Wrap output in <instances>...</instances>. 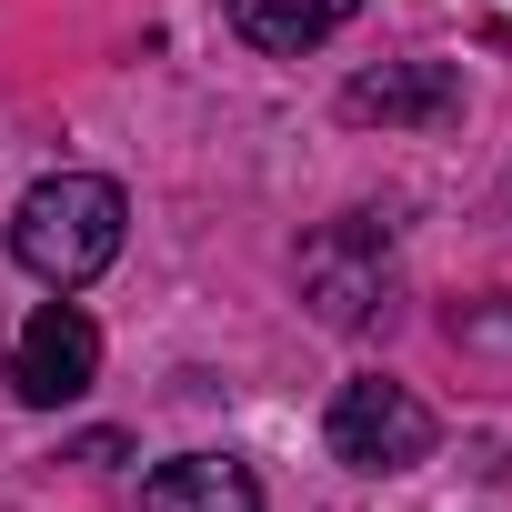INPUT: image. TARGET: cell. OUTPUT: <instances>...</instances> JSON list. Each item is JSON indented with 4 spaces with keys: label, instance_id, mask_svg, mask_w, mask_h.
<instances>
[{
    "label": "cell",
    "instance_id": "7",
    "mask_svg": "<svg viewBox=\"0 0 512 512\" xmlns=\"http://www.w3.org/2000/svg\"><path fill=\"white\" fill-rule=\"evenodd\" d=\"M352 11H362V0H231V31H241L251 51H272V61H302V51H322Z\"/></svg>",
    "mask_w": 512,
    "mask_h": 512
},
{
    "label": "cell",
    "instance_id": "3",
    "mask_svg": "<svg viewBox=\"0 0 512 512\" xmlns=\"http://www.w3.org/2000/svg\"><path fill=\"white\" fill-rule=\"evenodd\" d=\"M322 442L352 472H412L432 452V402L412 382H392V372H352L332 392V412H322Z\"/></svg>",
    "mask_w": 512,
    "mask_h": 512
},
{
    "label": "cell",
    "instance_id": "4",
    "mask_svg": "<svg viewBox=\"0 0 512 512\" xmlns=\"http://www.w3.org/2000/svg\"><path fill=\"white\" fill-rule=\"evenodd\" d=\"M101 382V322L81 312V302H41L31 322H21V342H11V392L31 402V412H61V402H81Z\"/></svg>",
    "mask_w": 512,
    "mask_h": 512
},
{
    "label": "cell",
    "instance_id": "2",
    "mask_svg": "<svg viewBox=\"0 0 512 512\" xmlns=\"http://www.w3.org/2000/svg\"><path fill=\"white\" fill-rule=\"evenodd\" d=\"M292 282H302V302H312L322 332H372V322L392 312V292H402L392 221H372V211H332V221L292 251Z\"/></svg>",
    "mask_w": 512,
    "mask_h": 512
},
{
    "label": "cell",
    "instance_id": "5",
    "mask_svg": "<svg viewBox=\"0 0 512 512\" xmlns=\"http://www.w3.org/2000/svg\"><path fill=\"white\" fill-rule=\"evenodd\" d=\"M342 121L382 131H452L462 121V71L452 61H372L342 81Z\"/></svg>",
    "mask_w": 512,
    "mask_h": 512
},
{
    "label": "cell",
    "instance_id": "8",
    "mask_svg": "<svg viewBox=\"0 0 512 512\" xmlns=\"http://www.w3.org/2000/svg\"><path fill=\"white\" fill-rule=\"evenodd\" d=\"M452 352H462V362H492V372H512V292H482V302H462V312H452Z\"/></svg>",
    "mask_w": 512,
    "mask_h": 512
},
{
    "label": "cell",
    "instance_id": "1",
    "mask_svg": "<svg viewBox=\"0 0 512 512\" xmlns=\"http://www.w3.org/2000/svg\"><path fill=\"white\" fill-rule=\"evenodd\" d=\"M121 231H131L121 181H101V171H51V181H31L21 211H11V262H21L31 282H51V292H81V282H101V272L121 262Z\"/></svg>",
    "mask_w": 512,
    "mask_h": 512
},
{
    "label": "cell",
    "instance_id": "6",
    "mask_svg": "<svg viewBox=\"0 0 512 512\" xmlns=\"http://www.w3.org/2000/svg\"><path fill=\"white\" fill-rule=\"evenodd\" d=\"M141 512H262V482L231 452H171L141 482Z\"/></svg>",
    "mask_w": 512,
    "mask_h": 512
}]
</instances>
